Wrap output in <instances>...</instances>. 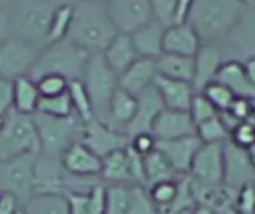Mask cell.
<instances>
[{"label":"cell","instance_id":"obj_1","mask_svg":"<svg viewBox=\"0 0 255 214\" xmlns=\"http://www.w3.org/2000/svg\"><path fill=\"white\" fill-rule=\"evenodd\" d=\"M250 4L245 0H194L185 22L196 30L202 43H220Z\"/></svg>","mask_w":255,"mask_h":214},{"label":"cell","instance_id":"obj_2","mask_svg":"<svg viewBox=\"0 0 255 214\" xmlns=\"http://www.w3.org/2000/svg\"><path fill=\"white\" fill-rule=\"evenodd\" d=\"M117 34L118 31L109 18L106 4L88 0H79L75 4L67 39L94 54L103 52Z\"/></svg>","mask_w":255,"mask_h":214},{"label":"cell","instance_id":"obj_3","mask_svg":"<svg viewBox=\"0 0 255 214\" xmlns=\"http://www.w3.org/2000/svg\"><path fill=\"white\" fill-rule=\"evenodd\" d=\"M55 6L46 0H15L7 10L10 37L43 49L48 45L49 24Z\"/></svg>","mask_w":255,"mask_h":214},{"label":"cell","instance_id":"obj_4","mask_svg":"<svg viewBox=\"0 0 255 214\" xmlns=\"http://www.w3.org/2000/svg\"><path fill=\"white\" fill-rule=\"evenodd\" d=\"M90 52L72 42L70 39H61L58 42L46 45L36 60L28 77L37 80L46 74H58L67 80H76L84 77L85 66Z\"/></svg>","mask_w":255,"mask_h":214},{"label":"cell","instance_id":"obj_5","mask_svg":"<svg viewBox=\"0 0 255 214\" xmlns=\"http://www.w3.org/2000/svg\"><path fill=\"white\" fill-rule=\"evenodd\" d=\"M40 153V139L33 118L16 113L12 109L4 116V125L0 130V162Z\"/></svg>","mask_w":255,"mask_h":214},{"label":"cell","instance_id":"obj_6","mask_svg":"<svg viewBox=\"0 0 255 214\" xmlns=\"http://www.w3.org/2000/svg\"><path fill=\"white\" fill-rule=\"evenodd\" d=\"M82 82L91 98L96 118L106 122L111 98L118 88V74L108 66L102 52L90 54Z\"/></svg>","mask_w":255,"mask_h":214},{"label":"cell","instance_id":"obj_7","mask_svg":"<svg viewBox=\"0 0 255 214\" xmlns=\"http://www.w3.org/2000/svg\"><path fill=\"white\" fill-rule=\"evenodd\" d=\"M37 134L40 139L42 155L61 158L63 152L76 142V136L82 133V124L73 116L69 118H52L42 113L31 115Z\"/></svg>","mask_w":255,"mask_h":214},{"label":"cell","instance_id":"obj_8","mask_svg":"<svg viewBox=\"0 0 255 214\" xmlns=\"http://www.w3.org/2000/svg\"><path fill=\"white\" fill-rule=\"evenodd\" d=\"M39 155H24L0 162V194L12 195L22 207L34 191V165Z\"/></svg>","mask_w":255,"mask_h":214},{"label":"cell","instance_id":"obj_9","mask_svg":"<svg viewBox=\"0 0 255 214\" xmlns=\"http://www.w3.org/2000/svg\"><path fill=\"white\" fill-rule=\"evenodd\" d=\"M224 143L200 144L188 173L193 183L199 186L224 185Z\"/></svg>","mask_w":255,"mask_h":214},{"label":"cell","instance_id":"obj_10","mask_svg":"<svg viewBox=\"0 0 255 214\" xmlns=\"http://www.w3.org/2000/svg\"><path fill=\"white\" fill-rule=\"evenodd\" d=\"M42 49L19 39L9 37L0 45V76L15 80L28 76Z\"/></svg>","mask_w":255,"mask_h":214},{"label":"cell","instance_id":"obj_11","mask_svg":"<svg viewBox=\"0 0 255 214\" xmlns=\"http://www.w3.org/2000/svg\"><path fill=\"white\" fill-rule=\"evenodd\" d=\"M226 61H247L255 57V4H250L227 37L220 42Z\"/></svg>","mask_w":255,"mask_h":214},{"label":"cell","instance_id":"obj_12","mask_svg":"<svg viewBox=\"0 0 255 214\" xmlns=\"http://www.w3.org/2000/svg\"><path fill=\"white\" fill-rule=\"evenodd\" d=\"M106 10L118 33L131 34L154 19L151 0H109Z\"/></svg>","mask_w":255,"mask_h":214},{"label":"cell","instance_id":"obj_13","mask_svg":"<svg viewBox=\"0 0 255 214\" xmlns=\"http://www.w3.org/2000/svg\"><path fill=\"white\" fill-rule=\"evenodd\" d=\"M81 142L88 146L96 155L105 158L115 150L126 149L130 143V139L121 130L114 128L99 118H93L90 122L82 124Z\"/></svg>","mask_w":255,"mask_h":214},{"label":"cell","instance_id":"obj_14","mask_svg":"<svg viewBox=\"0 0 255 214\" xmlns=\"http://www.w3.org/2000/svg\"><path fill=\"white\" fill-rule=\"evenodd\" d=\"M255 182V165L247 149L230 140L224 143V185L238 191L247 183Z\"/></svg>","mask_w":255,"mask_h":214},{"label":"cell","instance_id":"obj_15","mask_svg":"<svg viewBox=\"0 0 255 214\" xmlns=\"http://www.w3.org/2000/svg\"><path fill=\"white\" fill-rule=\"evenodd\" d=\"M151 133L157 142L178 140L196 136V124L188 112L164 109L157 116Z\"/></svg>","mask_w":255,"mask_h":214},{"label":"cell","instance_id":"obj_16","mask_svg":"<svg viewBox=\"0 0 255 214\" xmlns=\"http://www.w3.org/2000/svg\"><path fill=\"white\" fill-rule=\"evenodd\" d=\"M163 100L155 89V86H149L137 95V109L134 118L126 128V134L130 137L140 134V133H151L152 125L157 116L164 110Z\"/></svg>","mask_w":255,"mask_h":214},{"label":"cell","instance_id":"obj_17","mask_svg":"<svg viewBox=\"0 0 255 214\" xmlns=\"http://www.w3.org/2000/svg\"><path fill=\"white\" fill-rule=\"evenodd\" d=\"M63 170L76 177H94L102 174V158L81 140L73 142L61 155Z\"/></svg>","mask_w":255,"mask_h":214},{"label":"cell","instance_id":"obj_18","mask_svg":"<svg viewBox=\"0 0 255 214\" xmlns=\"http://www.w3.org/2000/svg\"><path fill=\"white\" fill-rule=\"evenodd\" d=\"M226 57L220 43H202L194 57V79L193 86L200 92L208 83L217 79V74L224 64Z\"/></svg>","mask_w":255,"mask_h":214},{"label":"cell","instance_id":"obj_19","mask_svg":"<svg viewBox=\"0 0 255 214\" xmlns=\"http://www.w3.org/2000/svg\"><path fill=\"white\" fill-rule=\"evenodd\" d=\"M66 183L63 177L61 159L49 155H39L34 165V194H64Z\"/></svg>","mask_w":255,"mask_h":214},{"label":"cell","instance_id":"obj_20","mask_svg":"<svg viewBox=\"0 0 255 214\" xmlns=\"http://www.w3.org/2000/svg\"><path fill=\"white\" fill-rule=\"evenodd\" d=\"M200 144L202 142L197 139V136H190L178 140L157 142L155 149L164 155V158L169 161L176 174H188L194 155Z\"/></svg>","mask_w":255,"mask_h":214},{"label":"cell","instance_id":"obj_21","mask_svg":"<svg viewBox=\"0 0 255 214\" xmlns=\"http://www.w3.org/2000/svg\"><path fill=\"white\" fill-rule=\"evenodd\" d=\"M202 40L188 22H178L166 27L163 37V52L184 57H196Z\"/></svg>","mask_w":255,"mask_h":214},{"label":"cell","instance_id":"obj_22","mask_svg":"<svg viewBox=\"0 0 255 214\" xmlns=\"http://www.w3.org/2000/svg\"><path fill=\"white\" fill-rule=\"evenodd\" d=\"M154 86L158 91L166 109L181 110V112L190 110L193 97L196 94L193 83L182 82V80H173V79L157 74V77L154 80Z\"/></svg>","mask_w":255,"mask_h":214},{"label":"cell","instance_id":"obj_23","mask_svg":"<svg viewBox=\"0 0 255 214\" xmlns=\"http://www.w3.org/2000/svg\"><path fill=\"white\" fill-rule=\"evenodd\" d=\"M157 74V60L137 58L118 76V86L137 97L142 91L154 85Z\"/></svg>","mask_w":255,"mask_h":214},{"label":"cell","instance_id":"obj_24","mask_svg":"<svg viewBox=\"0 0 255 214\" xmlns=\"http://www.w3.org/2000/svg\"><path fill=\"white\" fill-rule=\"evenodd\" d=\"M166 27L157 19L149 21L134 33H131V40L136 48V52L140 58L158 60L163 52V37Z\"/></svg>","mask_w":255,"mask_h":214},{"label":"cell","instance_id":"obj_25","mask_svg":"<svg viewBox=\"0 0 255 214\" xmlns=\"http://www.w3.org/2000/svg\"><path fill=\"white\" fill-rule=\"evenodd\" d=\"M69 214H106V188L91 186L87 192L66 191Z\"/></svg>","mask_w":255,"mask_h":214},{"label":"cell","instance_id":"obj_26","mask_svg":"<svg viewBox=\"0 0 255 214\" xmlns=\"http://www.w3.org/2000/svg\"><path fill=\"white\" fill-rule=\"evenodd\" d=\"M102 54H103L108 66L118 76L123 71H126L137 58H140L136 52L131 36L124 34V33H118Z\"/></svg>","mask_w":255,"mask_h":214},{"label":"cell","instance_id":"obj_27","mask_svg":"<svg viewBox=\"0 0 255 214\" xmlns=\"http://www.w3.org/2000/svg\"><path fill=\"white\" fill-rule=\"evenodd\" d=\"M215 80L224 83L236 97L250 98L255 101V85H253L248 79L244 64L241 61H224Z\"/></svg>","mask_w":255,"mask_h":214},{"label":"cell","instance_id":"obj_28","mask_svg":"<svg viewBox=\"0 0 255 214\" xmlns=\"http://www.w3.org/2000/svg\"><path fill=\"white\" fill-rule=\"evenodd\" d=\"M136 109H137V97L118 86L111 98L106 122L117 130L120 128L126 130L131 122V119L134 118Z\"/></svg>","mask_w":255,"mask_h":214},{"label":"cell","instance_id":"obj_29","mask_svg":"<svg viewBox=\"0 0 255 214\" xmlns=\"http://www.w3.org/2000/svg\"><path fill=\"white\" fill-rule=\"evenodd\" d=\"M157 71L160 76L193 83L194 79V57L163 54L157 60Z\"/></svg>","mask_w":255,"mask_h":214},{"label":"cell","instance_id":"obj_30","mask_svg":"<svg viewBox=\"0 0 255 214\" xmlns=\"http://www.w3.org/2000/svg\"><path fill=\"white\" fill-rule=\"evenodd\" d=\"M40 94L37 85L28 76H22L13 80V110L21 115L31 116L37 110Z\"/></svg>","mask_w":255,"mask_h":214},{"label":"cell","instance_id":"obj_31","mask_svg":"<svg viewBox=\"0 0 255 214\" xmlns=\"http://www.w3.org/2000/svg\"><path fill=\"white\" fill-rule=\"evenodd\" d=\"M105 180L112 182L115 185H124L131 182L128 158L126 149L115 150L105 158H102V174Z\"/></svg>","mask_w":255,"mask_h":214},{"label":"cell","instance_id":"obj_32","mask_svg":"<svg viewBox=\"0 0 255 214\" xmlns=\"http://www.w3.org/2000/svg\"><path fill=\"white\" fill-rule=\"evenodd\" d=\"M22 209L28 214H69L64 194H34Z\"/></svg>","mask_w":255,"mask_h":214},{"label":"cell","instance_id":"obj_33","mask_svg":"<svg viewBox=\"0 0 255 214\" xmlns=\"http://www.w3.org/2000/svg\"><path fill=\"white\" fill-rule=\"evenodd\" d=\"M143 165H145V180L146 185L149 186L163 180H172L176 176L169 161L157 149L143 156Z\"/></svg>","mask_w":255,"mask_h":214},{"label":"cell","instance_id":"obj_34","mask_svg":"<svg viewBox=\"0 0 255 214\" xmlns=\"http://www.w3.org/2000/svg\"><path fill=\"white\" fill-rule=\"evenodd\" d=\"M67 94L70 97V103H72L73 112L76 113V116L81 121V124H87L93 118H96L91 98H90V95H88V92L85 89V85H84L82 79L69 80Z\"/></svg>","mask_w":255,"mask_h":214},{"label":"cell","instance_id":"obj_35","mask_svg":"<svg viewBox=\"0 0 255 214\" xmlns=\"http://www.w3.org/2000/svg\"><path fill=\"white\" fill-rule=\"evenodd\" d=\"M73 7L75 4L72 3H63V4L55 6L52 16H51V24H49L48 45L67 37L72 18H73Z\"/></svg>","mask_w":255,"mask_h":214},{"label":"cell","instance_id":"obj_36","mask_svg":"<svg viewBox=\"0 0 255 214\" xmlns=\"http://www.w3.org/2000/svg\"><path fill=\"white\" fill-rule=\"evenodd\" d=\"M196 136L202 143H224L229 140L230 131L218 115L196 125Z\"/></svg>","mask_w":255,"mask_h":214},{"label":"cell","instance_id":"obj_37","mask_svg":"<svg viewBox=\"0 0 255 214\" xmlns=\"http://www.w3.org/2000/svg\"><path fill=\"white\" fill-rule=\"evenodd\" d=\"M37 113L52 118H69L73 116V107L67 92L54 97H40L37 104Z\"/></svg>","mask_w":255,"mask_h":214},{"label":"cell","instance_id":"obj_38","mask_svg":"<svg viewBox=\"0 0 255 214\" xmlns=\"http://www.w3.org/2000/svg\"><path fill=\"white\" fill-rule=\"evenodd\" d=\"M131 203V188L114 185L106 189V214H128Z\"/></svg>","mask_w":255,"mask_h":214},{"label":"cell","instance_id":"obj_39","mask_svg":"<svg viewBox=\"0 0 255 214\" xmlns=\"http://www.w3.org/2000/svg\"><path fill=\"white\" fill-rule=\"evenodd\" d=\"M196 197L193 192V185H191V179H182L179 180V188H178V194L176 198L173 200V203L160 210L158 214H182L188 210H191L196 206Z\"/></svg>","mask_w":255,"mask_h":214},{"label":"cell","instance_id":"obj_40","mask_svg":"<svg viewBox=\"0 0 255 214\" xmlns=\"http://www.w3.org/2000/svg\"><path fill=\"white\" fill-rule=\"evenodd\" d=\"M200 92L211 101V104L218 110V113L227 112V109L232 106L233 100L236 98V95L224 83L218 80L208 83Z\"/></svg>","mask_w":255,"mask_h":214},{"label":"cell","instance_id":"obj_41","mask_svg":"<svg viewBox=\"0 0 255 214\" xmlns=\"http://www.w3.org/2000/svg\"><path fill=\"white\" fill-rule=\"evenodd\" d=\"M178 188H179V182L175 179L163 180V182H158V183H154L149 186V191H148L149 198L158 212L169 207L173 203V200L176 198V194H178Z\"/></svg>","mask_w":255,"mask_h":214},{"label":"cell","instance_id":"obj_42","mask_svg":"<svg viewBox=\"0 0 255 214\" xmlns=\"http://www.w3.org/2000/svg\"><path fill=\"white\" fill-rule=\"evenodd\" d=\"M188 113H190V116H191V119L194 121L196 125H199L200 122L208 121V119L215 118V116L220 115L218 110L211 104V101L202 92H196L194 94Z\"/></svg>","mask_w":255,"mask_h":214},{"label":"cell","instance_id":"obj_43","mask_svg":"<svg viewBox=\"0 0 255 214\" xmlns=\"http://www.w3.org/2000/svg\"><path fill=\"white\" fill-rule=\"evenodd\" d=\"M39 89L40 97H54L67 92L69 80L58 74H46L34 80Z\"/></svg>","mask_w":255,"mask_h":214},{"label":"cell","instance_id":"obj_44","mask_svg":"<svg viewBox=\"0 0 255 214\" xmlns=\"http://www.w3.org/2000/svg\"><path fill=\"white\" fill-rule=\"evenodd\" d=\"M128 214H158L157 207L149 198V194L140 185L131 186V203Z\"/></svg>","mask_w":255,"mask_h":214},{"label":"cell","instance_id":"obj_45","mask_svg":"<svg viewBox=\"0 0 255 214\" xmlns=\"http://www.w3.org/2000/svg\"><path fill=\"white\" fill-rule=\"evenodd\" d=\"M229 140L239 147L248 149L255 142V116L250 121L238 124L229 136Z\"/></svg>","mask_w":255,"mask_h":214},{"label":"cell","instance_id":"obj_46","mask_svg":"<svg viewBox=\"0 0 255 214\" xmlns=\"http://www.w3.org/2000/svg\"><path fill=\"white\" fill-rule=\"evenodd\" d=\"M233 209L239 214H255V182L247 183L236 191Z\"/></svg>","mask_w":255,"mask_h":214},{"label":"cell","instance_id":"obj_47","mask_svg":"<svg viewBox=\"0 0 255 214\" xmlns=\"http://www.w3.org/2000/svg\"><path fill=\"white\" fill-rule=\"evenodd\" d=\"M154 19L161 22L164 27L175 24L178 0H151Z\"/></svg>","mask_w":255,"mask_h":214},{"label":"cell","instance_id":"obj_48","mask_svg":"<svg viewBox=\"0 0 255 214\" xmlns=\"http://www.w3.org/2000/svg\"><path fill=\"white\" fill-rule=\"evenodd\" d=\"M127 152V158H128V167H130V176H131V182H134L136 185H146L145 180V165H143V156L140 153H137L134 149L130 147V144L126 147Z\"/></svg>","mask_w":255,"mask_h":214},{"label":"cell","instance_id":"obj_49","mask_svg":"<svg viewBox=\"0 0 255 214\" xmlns=\"http://www.w3.org/2000/svg\"><path fill=\"white\" fill-rule=\"evenodd\" d=\"M128 144L137 153H140L142 156H145V155L151 153L152 150H155L157 140L152 136V133H140V134H136V136L130 137V143Z\"/></svg>","mask_w":255,"mask_h":214},{"label":"cell","instance_id":"obj_50","mask_svg":"<svg viewBox=\"0 0 255 214\" xmlns=\"http://www.w3.org/2000/svg\"><path fill=\"white\" fill-rule=\"evenodd\" d=\"M13 107V80L0 76V115L6 116Z\"/></svg>","mask_w":255,"mask_h":214},{"label":"cell","instance_id":"obj_51","mask_svg":"<svg viewBox=\"0 0 255 214\" xmlns=\"http://www.w3.org/2000/svg\"><path fill=\"white\" fill-rule=\"evenodd\" d=\"M19 209L18 201L9 194H0V214H15Z\"/></svg>","mask_w":255,"mask_h":214},{"label":"cell","instance_id":"obj_52","mask_svg":"<svg viewBox=\"0 0 255 214\" xmlns=\"http://www.w3.org/2000/svg\"><path fill=\"white\" fill-rule=\"evenodd\" d=\"M194 0H178L176 6V15H175V24L178 22H185L188 18V13L193 7Z\"/></svg>","mask_w":255,"mask_h":214},{"label":"cell","instance_id":"obj_53","mask_svg":"<svg viewBox=\"0 0 255 214\" xmlns=\"http://www.w3.org/2000/svg\"><path fill=\"white\" fill-rule=\"evenodd\" d=\"M10 37V25H9V12L0 7V45Z\"/></svg>","mask_w":255,"mask_h":214},{"label":"cell","instance_id":"obj_54","mask_svg":"<svg viewBox=\"0 0 255 214\" xmlns=\"http://www.w3.org/2000/svg\"><path fill=\"white\" fill-rule=\"evenodd\" d=\"M242 64H244V69H245V73H247L248 79L251 80L253 85H255V57L244 61Z\"/></svg>","mask_w":255,"mask_h":214},{"label":"cell","instance_id":"obj_55","mask_svg":"<svg viewBox=\"0 0 255 214\" xmlns=\"http://www.w3.org/2000/svg\"><path fill=\"white\" fill-rule=\"evenodd\" d=\"M190 214H217L215 212H212L211 209H208V207H205V206H196L194 209H193V212Z\"/></svg>","mask_w":255,"mask_h":214},{"label":"cell","instance_id":"obj_56","mask_svg":"<svg viewBox=\"0 0 255 214\" xmlns=\"http://www.w3.org/2000/svg\"><path fill=\"white\" fill-rule=\"evenodd\" d=\"M15 0H0V7L4 9V10H9V7L13 4Z\"/></svg>","mask_w":255,"mask_h":214},{"label":"cell","instance_id":"obj_57","mask_svg":"<svg viewBox=\"0 0 255 214\" xmlns=\"http://www.w3.org/2000/svg\"><path fill=\"white\" fill-rule=\"evenodd\" d=\"M248 150V153H250V158H251V161H253V164L255 165V142L247 149Z\"/></svg>","mask_w":255,"mask_h":214},{"label":"cell","instance_id":"obj_58","mask_svg":"<svg viewBox=\"0 0 255 214\" xmlns=\"http://www.w3.org/2000/svg\"><path fill=\"white\" fill-rule=\"evenodd\" d=\"M52 4H63V3H72V0H46Z\"/></svg>","mask_w":255,"mask_h":214},{"label":"cell","instance_id":"obj_59","mask_svg":"<svg viewBox=\"0 0 255 214\" xmlns=\"http://www.w3.org/2000/svg\"><path fill=\"white\" fill-rule=\"evenodd\" d=\"M3 125H4V116H3V115H0V130L3 128Z\"/></svg>","mask_w":255,"mask_h":214},{"label":"cell","instance_id":"obj_60","mask_svg":"<svg viewBox=\"0 0 255 214\" xmlns=\"http://www.w3.org/2000/svg\"><path fill=\"white\" fill-rule=\"evenodd\" d=\"M15 214H28V213H25V210H24L22 207H19V209L16 210V213Z\"/></svg>","mask_w":255,"mask_h":214},{"label":"cell","instance_id":"obj_61","mask_svg":"<svg viewBox=\"0 0 255 214\" xmlns=\"http://www.w3.org/2000/svg\"><path fill=\"white\" fill-rule=\"evenodd\" d=\"M88 1H96V3H103V4H106L109 0H88Z\"/></svg>","mask_w":255,"mask_h":214},{"label":"cell","instance_id":"obj_62","mask_svg":"<svg viewBox=\"0 0 255 214\" xmlns=\"http://www.w3.org/2000/svg\"><path fill=\"white\" fill-rule=\"evenodd\" d=\"M250 3H255V0H250Z\"/></svg>","mask_w":255,"mask_h":214},{"label":"cell","instance_id":"obj_63","mask_svg":"<svg viewBox=\"0 0 255 214\" xmlns=\"http://www.w3.org/2000/svg\"><path fill=\"white\" fill-rule=\"evenodd\" d=\"M245 1H247V3H250V0H245Z\"/></svg>","mask_w":255,"mask_h":214},{"label":"cell","instance_id":"obj_64","mask_svg":"<svg viewBox=\"0 0 255 214\" xmlns=\"http://www.w3.org/2000/svg\"><path fill=\"white\" fill-rule=\"evenodd\" d=\"M254 4H255V3H254Z\"/></svg>","mask_w":255,"mask_h":214}]
</instances>
